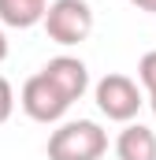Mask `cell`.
<instances>
[{"label": "cell", "mask_w": 156, "mask_h": 160, "mask_svg": "<svg viewBox=\"0 0 156 160\" xmlns=\"http://www.w3.org/2000/svg\"><path fill=\"white\" fill-rule=\"evenodd\" d=\"M108 153V134L93 119L60 123L48 134V160H100Z\"/></svg>", "instance_id": "obj_1"}, {"label": "cell", "mask_w": 156, "mask_h": 160, "mask_svg": "<svg viewBox=\"0 0 156 160\" xmlns=\"http://www.w3.org/2000/svg\"><path fill=\"white\" fill-rule=\"evenodd\" d=\"M41 26L56 45H82L93 34V8L85 0H52Z\"/></svg>", "instance_id": "obj_2"}, {"label": "cell", "mask_w": 156, "mask_h": 160, "mask_svg": "<svg viewBox=\"0 0 156 160\" xmlns=\"http://www.w3.org/2000/svg\"><path fill=\"white\" fill-rule=\"evenodd\" d=\"M93 101H97V108L112 123H130L141 112V104H145L138 82L130 78V75H104L93 86Z\"/></svg>", "instance_id": "obj_3"}, {"label": "cell", "mask_w": 156, "mask_h": 160, "mask_svg": "<svg viewBox=\"0 0 156 160\" xmlns=\"http://www.w3.org/2000/svg\"><path fill=\"white\" fill-rule=\"evenodd\" d=\"M19 104H22V112H26L34 123H45V127H48V123H60L63 116H67V108H71V101L60 93V86L48 82L41 71L22 82Z\"/></svg>", "instance_id": "obj_4"}, {"label": "cell", "mask_w": 156, "mask_h": 160, "mask_svg": "<svg viewBox=\"0 0 156 160\" xmlns=\"http://www.w3.org/2000/svg\"><path fill=\"white\" fill-rule=\"evenodd\" d=\"M41 75L48 82H56L60 86V93L75 104L85 97V89H89V67L78 60V56H52L45 67H41Z\"/></svg>", "instance_id": "obj_5"}, {"label": "cell", "mask_w": 156, "mask_h": 160, "mask_svg": "<svg viewBox=\"0 0 156 160\" xmlns=\"http://www.w3.org/2000/svg\"><path fill=\"white\" fill-rule=\"evenodd\" d=\"M115 160H156V134L141 123H126L115 138Z\"/></svg>", "instance_id": "obj_6"}, {"label": "cell", "mask_w": 156, "mask_h": 160, "mask_svg": "<svg viewBox=\"0 0 156 160\" xmlns=\"http://www.w3.org/2000/svg\"><path fill=\"white\" fill-rule=\"evenodd\" d=\"M45 11H48V0H0V22L15 30H30L45 22Z\"/></svg>", "instance_id": "obj_7"}, {"label": "cell", "mask_w": 156, "mask_h": 160, "mask_svg": "<svg viewBox=\"0 0 156 160\" xmlns=\"http://www.w3.org/2000/svg\"><path fill=\"white\" fill-rule=\"evenodd\" d=\"M138 82L145 86V93H156V48L138 60Z\"/></svg>", "instance_id": "obj_8"}, {"label": "cell", "mask_w": 156, "mask_h": 160, "mask_svg": "<svg viewBox=\"0 0 156 160\" xmlns=\"http://www.w3.org/2000/svg\"><path fill=\"white\" fill-rule=\"evenodd\" d=\"M11 112H15V89H11V82L0 75V127L11 119Z\"/></svg>", "instance_id": "obj_9"}, {"label": "cell", "mask_w": 156, "mask_h": 160, "mask_svg": "<svg viewBox=\"0 0 156 160\" xmlns=\"http://www.w3.org/2000/svg\"><path fill=\"white\" fill-rule=\"evenodd\" d=\"M138 11H149V15H156V0H130Z\"/></svg>", "instance_id": "obj_10"}, {"label": "cell", "mask_w": 156, "mask_h": 160, "mask_svg": "<svg viewBox=\"0 0 156 160\" xmlns=\"http://www.w3.org/2000/svg\"><path fill=\"white\" fill-rule=\"evenodd\" d=\"M0 60H7V34L0 30Z\"/></svg>", "instance_id": "obj_11"}, {"label": "cell", "mask_w": 156, "mask_h": 160, "mask_svg": "<svg viewBox=\"0 0 156 160\" xmlns=\"http://www.w3.org/2000/svg\"><path fill=\"white\" fill-rule=\"evenodd\" d=\"M149 108H153V116H156V93H149Z\"/></svg>", "instance_id": "obj_12"}]
</instances>
